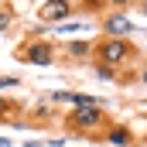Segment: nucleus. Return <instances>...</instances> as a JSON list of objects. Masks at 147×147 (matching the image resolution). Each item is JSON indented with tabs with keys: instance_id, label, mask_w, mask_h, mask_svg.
I'll use <instances>...</instances> for the list:
<instances>
[{
	"instance_id": "obj_6",
	"label": "nucleus",
	"mask_w": 147,
	"mask_h": 147,
	"mask_svg": "<svg viewBox=\"0 0 147 147\" xmlns=\"http://www.w3.org/2000/svg\"><path fill=\"white\" fill-rule=\"evenodd\" d=\"M99 140L110 147H130L134 144V134H130V127H123V123H110L103 134H99Z\"/></svg>"
},
{
	"instance_id": "obj_2",
	"label": "nucleus",
	"mask_w": 147,
	"mask_h": 147,
	"mask_svg": "<svg viewBox=\"0 0 147 147\" xmlns=\"http://www.w3.org/2000/svg\"><path fill=\"white\" fill-rule=\"evenodd\" d=\"M137 55H140V51H137V45H134L130 38H99L96 48H92V65H106L113 72H120V69H127Z\"/></svg>"
},
{
	"instance_id": "obj_16",
	"label": "nucleus",
	"mask_w": 147,
	"mask_h": 147,
	"mask_svg": "<svg viewBox=\"0 0 147 147\" xmlns=\"http://www.w3.org/2000/svg\"><path fill=\"white\" fill-rule=\"evenodd\" d=\"M137 10H140V14H147V0H137Z\"/></svg>"
},
{
	"instance_id": "obj_1",
	"label": "nucleus",
	"mask_w": 147,
	"mask_h": 147,
	"mask_svg": "<svg viewBox=\"0 0 147 147\" xmlns=\"http://www.w3.org/2000/svg\"><path fill=\"white\" fill-rule=\"evenodd\" d=\"M62 127L72 137H99L110 127V116H106V106L103 103H96V106H72V110L65 113Z\"/></svg>"
},
{
	"instance_id": "obj_17",
	"label": "nucleus",
	"mask_w": 147,
	"mask_h": 147,
	"mask_svg": "<svg viewBox=\"0 0 147 147\" xmlns=\"http://www.w3.org/2000/svg\"><path fill=\"white\" fill-rule=\"evenodd\" d=\"M0 147H10V140H7V137H0Z\"/></svg>"
},
{
	"instance_id": "obj_7",
	"label": "nucleus",
	"mask_w": 147,
	"mask_h": 147,
	"mask_svg": "<svg viewBox=\"0 0 147 147\" xmlns=\"http://www.w3.org/2000/svg\"><path fill=\"white\" fill-rule=\"evenodd\" d=\"M92 48H96V41H92V38H75V41H65V55L75 58V62H92Z\"/></svg>"
},
{
	"instance_id": "obj_19",
	"label": "nucleus",
	"mask_w": 147,
	"mask_h": 147,
	"mask_svg": "<svg viewBox=\"0 0 147 147\" xmlns=\"http://www.w3.org/2000/svg\"><path fill=\"white\" fill-rule=\"evenodd\" d=\"M38 3H45V0H38Z\"/></svg>"
},
{
	"instance_id": "obj_18",
	"label": "nucleus",
	"mask_w": 147,
	"mask_h": 147,
	"mask_svg": "<svg viewBox=\"0 0 147 147\" xmlns=\"http://www.w3.org/2000/svg\"><path fill=\"white\" fill-rule=\"evenodd\" d=\"M24 147H41V144H38V140H28V144H24Z\"/></svg>"
},
{
	"instance_id": "obj_14",
	"label": "nucleus",
	"mask_w": 147,
	"mask_h": 147,
	"mask_svg": "<svg viewBox=\"0 0 147 147\" xmlns=\"http://www.w3.org/2000/svg\"><path fill=\"white\" fill-rule=\"evenodd\" d=\"M137 0H106V10H123L127 14V7H134Z\"/></svg>"
},
{
	"instance_id": "obj_9",
	"label": "nucleus",
	"mask_w": 147,
	"mask_h": 147,
	"mask_svg": "<svg viewBox=\"0 0 147 147\" xmlns=\"http://www.w3.org/2000/svg\"><path fill=\"white\" fill-rule=\"evenodd\" d=\"M21 113H24V106H21L17 99H7V96H0V123H10V127H24Z\"/></svg>"
},
{
	"instance_id": "obj_13",
	"label": "nucleus",
	"mask_w": 147,
	"mask_h": 147,
	"mask_svg": "<svg viewBox=\"0 0 147 147\" xmlns=\"http://www.w3.org/2000/svg\"><path fill=\"white\" fill-rule=\"evenodd\" d=\"M21 86V79L17 75H0V92H7V89H17Z\"/></svg>"
},
{
	"instance_id": "obj_11",
	"label": "nucleus",
	"mask_w": 147,
	"mask_h": 147,
	"mask_svg": "<svg viewBox=\"0 0 147 147\" xmlns=\"http://www.w3.org/2000/svg\"><path fill=\"white\" fill-rule=\"evenodd\" d=\"M92 75L103 79V82H120V79H123L120 72H113V69H106V65H92Z\"/></svg>"
},
{
	"instance_id": "obj_4",
	"label": "nucleus",
	"mask_w": 147,
	"mask_h": 147,
	"mask_svg": "<svg viewBox=\"0 0 147 147\" xmlns=\"http://www.w3.org/2000/svg\"><path fill=\"white\" fill-rule=\"evenodd\" d=\"M75 17V3L72 0H45L41 7H38V21L41 24H69Z\"/></svg>"
},
{
	"instance_id": "obj_12",
	"label": "nucleus",
	"mask_w": 147,
	"mask_h": 147,
	"mask_svg": "<svg viewBox=\"0 0 147 147\" xmlns=\"http://www.w3.org/2000/svg\"><path fill=\"white\" fill-rule=\"evenodd\" d=\"M14 21H17V14H14L10 7H3V10H0V34H7V31L14 28Z\"/></svg>"
},
{
	"instance_id": "obj_8",
	"label": "nucleus",
	"mask_w": 147,
	"mask_h": 147,
	"mask_svg": "<svg viewBox=\"0 0 147 147\" xmlns=\"http://www.w3.org/2000/svg\"><path fill=\"white\" fill-rule=\"evenodd\" d=\"M48 99H51V103H65L69 110H72V106H96V103H99L96 96H82V92H65V89H55V92H51Z\"/></svg>"
},
{
	"instance_id": "obj_15",
	"label": "nucleus",
	"mask_w": 147,
	"mask_h": 147,
	"mask_svg": "<svg viewBox=\"0 0 147 147\" xmlns=\"http://www.w3.org/2000/svg\"><path fill=\"white\" fill-rule=\"evenodd\" d=\"M137 79H140V86H147V65L140 69V72H137Z\"/></svg>"
},
{
	"instance_id": "obj_5",
	"label": "nucleus",
	"mask_w": 147,
	"mask_h": 147,
	"mask_svg": "<svg viewBox=\"0 0 147 147\" xmlns=\"http://www.w3.org/2000/svg\"><path fill=\"white\" fill-rule=\"evenodd\" d=\"M99 28H103V38H130L137 31L134 21H130L123 10H106V14L99 17Z\"/></svg>"
},
{
	"instance_id": "obj_10",
	"label": "nucleus",
	"mask_w": 147,
	"mask_h": 147,
	"mask_svg": "<svg viewBox=\"0 0 147 147\" xmlns=\"http://www.w3.org/2000/svg\"><path fill=\"white\" fill-rule=\"evenodd\" d=\"M75 10H86V14H106V0H72Z\"/></svg>"
},
{
	"instance_id": "obj_3",
	"label": "nucleus",
	"mask_w": 147,
	"mask_h": 147,
	"mask_svg": "<svg viewBox=\"0 0 147 147\" xmlns=\"http://www.w3.org/2000/svg\"><path fill=\"white\" fill-rule=\"evenodd\" d=\"M55 58H58V48H55V41H48V38L41 34H31L21 48H17V62H24V65H55Z\"/></svg>"
}]
</instances>
